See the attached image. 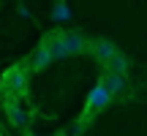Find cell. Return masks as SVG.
Instances as JSON below:
<instances>
[{
  "instance_id": "cell-1",
  "label": "cell",
  "mask_w": 147,
  "mask_h": 136,
  "mask_svg": "<svg viewBox=\"0 0 147 136\" xmlns=\"http://www.w3.org/2000/svg\"><path fill=\"white\" fill-rule=\"evenodd\" d=\"M25 82H27V73H25V68H11L8 73L3 76V84H0V93L8 98V93H11V98H16V95L25 90Z\"/></svg>"
},
{
  "instance_id": "cell-2",
  "label": "cell",
  "mask_w": 147,
  "mask_h": 136,
  "mask_svg": "<svg viewBox=\"0 0 147 136\" xmlns=\"http://www.w3.org/2000/svg\"><path fill=\"white\" fill-rule=\"evenodd\" d=\"M49 65H52V55H49V49L41 44V46L27 57V68H33V71H44V68H49Z\"/></svg>"
},
{
  "instance_id": "cell-3",
  "label": "cell",
  "mask_w": 147,
  "mask_h": 136,
  "mask_svg": "<svg viewBox=\"0 0 147 136\" xmlns=\"http://www.w3.org/2000/svg\"><path fill=\"white\" fill-rule=\"evenodd\" d=\"M109 101H112V95L106 93L101 84H95V87L90 90V95H87V109H90V112H98V109H104Z\"/></svg>"
},
{
  "instance_id": "cell-4",
  "label": "cell",
  "mask_w": 147,
  "mask_h": 136,
  "mask_svg": "<svg viewBox=\"0 0 147 136\" xmlns=\"http://www.w3.org/2000/svg\"><path fill=\"white\" fill-rule=\"evenodd\" d=\"M5 112H8V120L14 123V125H27V114H25V109L19 106V101L16 98H5Z\"/></svg>"
},
{
  "instance_id": "cell-5",
  "label": "cell",
  "mask_w": 147,
  "mask_h": 136,
  "mask_svg": "<svg viewBox=\"0 0 147 136\" xmlns=\"http://www.w3.org/2000/svg\"><path fill=\"white\" fill-rule=\"evenodd\" d=\"M93 55H95V60H104V63H109V60L117 55V49H115V44H112V41L101 38V41L93 44Z\"/></svg>"
},
{
  "instance_id": "cell-6",
  "label": "cell",
  "mask_w": 147,
  "mask_h": 136,
  "mask_svg": "<svg viewBox=\"0 0 147 136\" xmlns=\"http://www.w3.org/2000/svg\"><path fill=\"white\" fill-rule=\"evenodd\" d=\"M101 87H104L109 95H117L123 87H125V76H117V73H106V76H104V82H101Z\"/></svg>"
},
{
  "instance_id": "cell-7",
  "label": "cell",
  "mask_w": 147,
  "mask_h": 136,
  "mask_svg": "<svg viewBox=\"0 0 147 136\" xmlns=\"http://www.w3.org/2000/svg\"><path fill=\"white\" fill-rule=\"evenodd\" d=\"M125 71H128V57H125V55H120V52H117L115 57L106 63V73H117V76H125Z\"/></svg>"
},
{
  "instance_id": "cell-8",
  "label": "cell",
  "mask_w": 147,
  "mask_h": 136,
  "mask_svg": "<svg viewBox=\"0 0 147 136\" xmlns=\"http://www.w3.org/2000/svg\"><path fill=\"white\" fill-rule=\"evenodd\" d=\"M63 41H65L68 55H76L84 49V36H79V33H68V36H63Z\"/></svg>"
},
{
  "instance_id": "cell-9",
  "label": "cell",
  "mask_w": 147,
  "mask_h": 136,
  "mask_svg": "<svg viewBox=\"0 0 147 136\" xmlns=\"http://www.w3.org/2000/svg\"><path fill=\"white\" fill-rule=\"evenodd\" d=\"M52 16H55V22H68L71 19V8L63 3V0H57L55 8H52Z\"/></svg>"
},
{
  "instance_id": "cell-10",
  "label": "cell",
  "mask_w": 147,
  "mask_h": 136,
  "mask_svg": "<svg viewBox=\"0 0 147 136\" xmlns=\"http://www.w3.org/2000/svg\"><path fill=\"white\" fill-rule=\"evenodd\" d=\"M16 11H19V16H22V19H27V16H30V11H27L25 5H19V8H16Z\"/></svg>"
},
{
  "instance_id": "cell-11",
  "label": "cell",
  "mask_w": 147,
  "mask_h": 136,
  "mask_svg": "<svg viewBox=\"0 0 147 136\" xmlns=\"http://www.w3.org/2000/svg\"><path fill=\"white\" fill-rule=\"evenodd\" d=\"M55 136H63V133H55Z\"/></svg>"
}]
</instances>
